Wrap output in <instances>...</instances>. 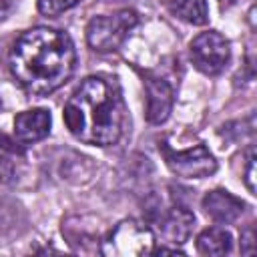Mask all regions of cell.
Instances as JSON below:
<instances>
[{
    "label": "cell",
    "mask_w": 257,
    "mask_h": 257,
    "mask_svg": "<svg viewBox=\"0 0 257 257\" xmlns=\"http://www.w3.org/2000/svg\"><path fill=\"white\" fill-rule=\"evenodd\" d=\"M76 50L64 30L36 26L22 32L8 54L14 80L30 94L46 96L58 90L74 72Z\"/></svg>",
    "instance_id": "obj_1"
},
{
    "label": "cell",
    "mask_w": 257,
    "mask_h": 257,
    "mask_svg": "<svg viewBox=\"0 0 257 257\" xmlns=\"http://www.w3.org/2000/svg\"><path fill=\"white\" fill-rule=\"evenodd\" d=\"M64 122L84 145H116L126 126V108L120 88L104 76H88L64 104Z\"/></svg>",
    "instance_id": "obj_2"
},
{
    "label": "cell",
    "mask_w": 257,
    "mask_h": 257,
    "mask_svg": "<svg viewBox=\"0 0 257 257\" xmlns=\"http://www.w3.org/2000/svg\"><path fill=\"white\" fill-rule=\"evenodd\" d=\"M137 22V12L128 8H122L114 14L92 16L86 24V42L96 52H112L126 40Z\"/></svg>",
    "instance_id": "obj_3"
},
{
    "label": "cell",
    "mask_w": 257,
    "mask_h": 257,
    "mask_svg": "<svg viewBox=\"0 0 257 257\" xmlns=\"http://www.w3.org/2000/svg\"><path fill=\"white\" fill-rule=\"evenodd\" d=\"M155 235L153 231L135 219H124L114 225L102 239V255L108 257H141L153 253Z\"/></svg>",
    "instance_id": "obj_4"
},
{
    "label": "cell",
    "mask_w": 257,
    "mask_h": 257,
    "mask_svg": "<svg viewBox=\"0 0 257 257\" xmlns=\"http://www.w3.org/2000/svg\"><path fill=\"white\" fill-rule=\"evenodd\" d=\"M189 52H191V60L195 68L209 76L223 72V68L227 66L231 58L229 40L217 30H207V32L197 34L191 40Z\"/></svg>",
    "instance_id": "obj_5"
},
{
    "label": "cell",
    "mask_w": 257,
    "mask_h": 257,
    "mask_svg": "<svg viewBox=\"0 0 257 257\" xmlns=\"http://www.w3.org/2000/svg\"><path fill=\"white\" fill-rule=\"evenodd\" d=\"M161 151L165 155L167 167L177 175L185 179H203L217 171V161L211 155V151L205 145H195L185 151H173L165 143L161 145Z\"/></svg>",
    "instance_id": "obj_6"
},
{
    "label": "cell",
    "mask_w": 257,
    "mask_h": 257,
    "mask_svg": "<svg viewBox=\"0 0 257 257\" xmlns=\"http://www.w3.org/2000/svg\"><path fill=\"white\" fill-rule=\"evenodd\" d=\"M145 90H147V120L151 124H161L169 118L173 110V88L171 84L151 72H145Z\"/></svg>",
    "instance_id": "obj_7"
},
{
    "label": "cell",
    "mask_w": 257,
    "mask_h": 257,
    "mask_svg": "<svg viewBox=\"0 0 257 257\" xmlns=\"http://www.w3.org/2000/svg\"><path fill=\"white\" fill-rule=\"evenodd\" d=\"M50 112L46 108H32L16 114L14 118V135L22 145H32L48 137L50 133Z\"/></svg>",
    "instance_id": "obj_8"
},
{
    "label": "cell",
    "mask_w": 257,
    "mask_h": 257,
    "mask_svg": "<svg viewBox=\"0 0 257 257\" xmlns=\"http://www.w3.org/2000/svg\"><path fill=\"white\" fill-rule=\"evenodd\" d=\"M205 213L217 221V223H233L241 217L243 209H245V203L235 197L233 193L225 191V189H215V191H209L203 201H201Z\"/></svg>",
    "instance_id": "obj_9"
},
{
    "label": "cell",
    "mask_w": 257,
    "mask_h": 257,
    "mask_svg": "<svg viewBox=\"0 0 257 257\" xmlns=\"http://www.w3.org/2000/svg\"><path fill=\"white\" fill-rule=\"evenodd\" d=\"M193 225H195V215L187 207L175 205L161 217L159 231H161V235L167 243L181 245L189 239V235L193 231Z\"/></svg>",
    "instance_id": "obj_10"
},
{
    "label": "cell",
    "mask_w": 257,
    "mask_h": 257,
    "mask_svg": "<svg viewBox=\"0 0 257 257\" xmlns=\"http://www.w3.org/2000/svg\"><path fill=\"white\" fill-rule=\"evenodd\" d=\"M231 245L233 237L223 227H207L197 237V251L201 255H227Z\"/></svg>",
    "instance_id": "obj_11"
},
{
    "label": "cell",
    "mask_w": 257,
    "mask_h": 257,
    "mask_svg": "<svg viewBox=\"0 0 257 257\" xmlns=\"http://www.w3.org/2000/svg\"><path fill=\"white\" fill-rule=\"evenodd\" d=\"M171 10L185 22L193 26H203L209 22V6L207 0H173Z\"/></svg>",
    "instance_id": "obj_12"
},
{
    "label": "cell",
    "mask_w": 257,
    "mask_h": 257,
    "mask_svg": "<svg viewBox=\"0 0 257 257\" xmlns=\"http://www.w3.org/2000/svg\"><path fill=\"white\" fill-rule=\"evenodd\" d=\"M36 2H38V10L44 16H58L70 10L72 6H76L80 0H36Z\"/></svg>",
    "instance_id": "obj_13"
},
{
    "label": "cell",
    "mask_w": 257,
    "mask_h": 257,
    "mask_svg": "<svg viewBox=\"0 0 257 257\" xmlns=\"http://www.w3.org/2000/svg\"><path fill=\"white\" fill-rule=\"evenodd\" d=\"M245 187L251 195H255V151L251 149L247 155V165H245Z\"/></svg>",
    "instance_id": "obj_14"
},
{
    "label": "cell",
    "mask_w": 257,
    "mask_h": 257,
    "mask_svg": "<svg viewBox=\"0 0 257 257\" xmlns=\"http://www.w3.org/2000/svg\"><path fill=\"white\" fill-rule=\"evenodd\" d=\"M14 177H16V169H14V163H12L8 157L0 155V183H2V185H6V183H12V181H14Z\"/></svg>",
    "instance_id": "obj_15"
},
{
    "label": "cell",
    "mask_w": 257,
    "mask_h": 257,
    "mask_svg": "<svg viewBox=\"0 0 257 257\" xmlns=\"http://www.w3.org/2000/svg\"><path fill=\"white\" fill-rule=\"evenodd\" d=\"M243 255H253L255 253V233L253 229H245L241 235V245H239Z\"/></svg>",
    "instance_id": "obj_16"
},
{
    "label": "cell",
    "mask_w": 257,
    "mask_h": 257,
    "mask_svg": "<svg viewBox=\"0 0 257 257\" xmlns=\"http://www.w3.org/2000/svg\"><path fill=\"white\" fill-rule=\"evenodd\" d=\"M153 253H157V255H163V253H173V255H183V251H181V249H177V247H159V249H153Z\"/></svg>",
    "instance_id": "obj_17"
},
{
    "label": "cell",
    "mask_w": 257,
    "mask_h": 257,
    "mask_svg": "<svg viewBox=\"0 0 257 257\" xmlns=\"http://www.w3.org/2000/svg\"><path fill=\"white\" fill-rule=\"evenodd\" d=\"M8 6H10V0H0V18H4V14L8 12Z\"/></svg>",
    "instance_id": "obj_18"
},
{
    "label": "cell",
    "mask_w": 257,
    "mask_h": 257,
    "mask_svg": "<svg viewBox=\"0 0 257 257\" xmlns=\"http://www.w3.org/2000/svg\"><path fill=\"white\" fill-rule=\"evenodd\" d=\"M233 2H235V0H219V4H221V6H231Z\"/></svg>",
    "instance_id": "obj_19"
}]
</instances>
